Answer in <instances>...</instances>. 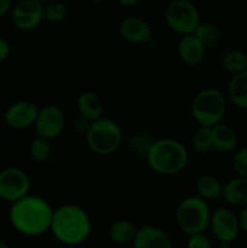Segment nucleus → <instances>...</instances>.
<instances>
[{"label":"nucleus","mask_w":247,"mask_h":248,"mask_svg":"<svg viewBox=\"0 0 247 248\" xmlns=\"http://www.w3.org/2000/svg\"><path fill=\"white\" fill-rule=\"evenodd\" d=\"M210 205L200 196L193 195L183 199L176 210V223L179 229L188 236L205 232L210 227Z\"/></svg>","instance_id":"nucleus-5"},{"label":"nucleus","mask_w":247,"mask_h":248,"mask_svg":"<svg viewBox=\"0 0 247 248\" xmlns=\"http://www.w3.org/2000/svg\"><path fill=\"white\" fill-rule=\"evenodd\" d=\"M10 51H11L10 43L5 38L0 36V64L7 60V57L10 56Z\"/></svg>","instance_id":"nucleus-30"},{"label":"nucleus","mask_w":247,"mask_h":248,"mask_svg":"<svg viewBox=\"0 0 247 248\" xmlns=\"http://www.w3.org/2000/svg\"><path fill=\"white\" fill-rule=\"evenodd\" d=\"M227 93L236 108L247 110V70L230 78Z\"/></svg>","instance_id":"nucleus-19"},{"label":"nucleus","mask_w":247,"mask_h":248,"mask_svg":"<svg viewBox=\"0 0 247 248\" xmlns=\"http://www.w3.org/2000/svg\"><path fill=\"white\" fill-rule=\"evenodd\" d=\"M195 188L198 196H200L205 201L217 200L222 198L223 183L212 174H201L196 181Z\"/></svg>","instance_id":"nucleus-21"},{"label":"nucleus","mask_w":247,"mask_h":248,"mask_svg":"<svg viewBox=\"0 0 247 248\" xmlns=\"http://www.w3.org/2000/svg\"><path fill=\"white\" fill-rule=\"evenodd\" d=\"M90 125H91L90 121H87L86 119L80 116V118L74 123V130L77 131V132L81 133V135H86L87 131H89L90 128Z\"/></svg>","instance_id":"nucleus-31"},{"label":"nucleus","mask_w":247,"mask_h":248,"mask_svg":"<svg viewBox=\"0 0 247 248\" xmlns=\"http://www.w3.org/2000/svg\"><path fill=\"white\" fill-rule=\"evenodd\" d=\"M133 248H173L170 235L162 228L145 224L138 228L132 242Z\"/></svg>","instance_id":"nucleus-13"},{"label":"nucleus","mask_w":247,"mask_h":248,"mask_svg":"<svg viewBox=\"0 0 247 248\" xmlns=\"http://www.w3.org/2000/svg\"><path fill=\"white\" fill-rule=\"evenodd\" d=\"M89 1H93V2H98V1H102V0H89Z\"/></svg>","instance_id":"nucleus-37"},{"label":"nucleus","mask_w":247,"mask_h":248,"mask_svg":"<svg viewBox=\"0 0 247 248\" xmlns=\"http://www.w3.org/2000/svg\"><path fill=\"white\" fill-rule=\"evenodd\" d=\"M232 169L239 177L247 178V147L241 148L232 157Z\"/></svg>","instance_id":"nucleus-28"},{"label":"nucleus","mask_w":247,"mask_h":248,"mask_svg":"<svg viewBox=\"0 0 247 248\" xmlns=\"http://www.w3.org/2000/svg\"><path fill=\"white\" fill-rule=\"evenodd\" d=\"M186 248H212V244L205 232H199L188 237Z\"/></svg>","instance_id":"nucleus-29"},{"label":"nucleus","mask_w":247,"mask_h":248,"mask_svg":"<svg viewBox=\"0 0 247 248\" xmlns=\"http://www.w3.org/2000/svg\"><path fill=\"white\" fill-rule=\"evenodd\" d=\"M35 1L40 2V4H44V2H48V1H50V0H35Z\"/></svg>","instance_id":"nucleus-36"},{"label":"nucleus","mask_w":247,"mask_h":248,"mask_svg":"<svg viewBox=\"0 0 247 248\" xmlns=\"http://www.w3.org/2000/svg\"><path fill=\"white\" fill-rule=\"evenodd\" d=\"M212 136V149L216 152L227 154L232 152L237 145V135L232 126L227 124H218L211 127Z\"/></svg>","instance_id":"nucleus-17"},{"label":"nucleus","mask_w":247,"mask_h":248,"mask_svg":"<svg viewBox=\"0 0 247 248\" xmlns=\"http://www.w3.org/2000/svg\"><path fill=\"white\" fill-rule=\"evenodd\" d=\"M120 33L125 40L137 45L152 43L153 31L149 24L138 17H126L120 23Z\"/></svg>","instance_id":"nucleus-14"},{"label":"nucleus","mask_w":247,"mask_h":248,"mask_svg":"<svg viewBox=\"0 0 247 248\" xmlns=\"http://www.w3.org/2000/svg\"><path fill=\"white\" fill-rule=\"evenodd\" d=\"M77 108L79 115L86 119L90 123L103 118L104 103L97 92L94 91H84L79 96L77 102Z\"/></svg>","instance_id":"nucleus-16"},{"label":"nucleus","mask_w":247,"mask_h":248,"mask_svg":"<svg viewBox=\"0 0 247 248\" xmlns=\"http://www.w3.org/2000/svg\"><path fill=\"white\" fill-rule=\"evenodd\" d=\"M64 127L65 114L58 106L48 104L39 110V115L34 125L36 136L48 140H53L63 132Z\"/></svg>","instance_id":"nucleus-10"},{"label":"nucleus","mask_w":247,"mask_h":248,"mask_svg":"<svg viewBox=\"0 0 247 248\" xmlns=\"http://www.w3.org/2000/svg\"><path fill=\"white\" fill-rule=\"evenodd\" d=\"M68 16V7L60 1L47 2L44 6V18L52 23H60L64 21Z\"/></svg>","instance_id":"nucleus-27"},{"label":"nucleus","mask_w":247,"mask_h":248,"mask_svg":"<svg viewBox=\"0 0 247 248\" xmlns=\"http://www.w3.org/2000/svg\"><path fill=\"white\" fill-rule=\"evenodd\" d=\"M193 34L205 45L206 48L215 46L218 41L217 28L213 24L207 23V22H200Z\"/></svg>","instance_id":"nucleus-25"},{"label":"nucleus","mask_w":247,"mask_h":248,"mask_svg":"<svg viewBox=\"0 0 247 248\" xmlns=\"http://www.w3.org/2000/svg\"><path fill=\"white\" fill-rule=\"evenodd\" d=\"M148 166L160 176H174L185 169L189 161V152L185 145L173 138L155 140L148 152Z\"/></svg>","instance_id":"nucleus-3"},{"label":"nucleus","mask_w":247,"mask_h":248,"mask_svg":"<svg viewBox=\"0 0 247 248\" xmlns=\"http://www.w3.org/2000/svg\"><path fill=\"white\" fill-rule=\"evenodd\" d=\"M237 220H239L240 230L245 232V234H247V205L241 207L239 215H237Z\"/></svg>","instance_id":"nucleus-32"},{"label":"nucleus","mask_w":247,"mask_h":248,"mask_svg":"<svg viewBox=\"0 0 247 248\" xmlns=\"http://www.w3.org/2000/svg\"><path fill=\"white\" fill-rule=\"evenodd\" d=\"M164 17L167 26L182 36L193 34L200 23L199 10L189 0L170 1L165 7Z\"/></svg>","instance_id":"nucleus-7"},{"label":"nucleus","mask_w":247,"mask_h":248,"mask_svg":"<svg viewBox=\"0 0 247 248\" xmlns=\"http://www.w3.org/2000/svg\"><path fill=\"white\" fill-rule=\"evenodd\" d=\"M121 5H125V6H132V5H136L137 2H139L140 0H118Z\"/></svg>","instance_id":"nucleus-34"},{"label":"nucleus","mask_w":247,"mask_h":248,"mask_svg":"<svg viewBox=\"0 0 247 248\" xmlns=\"http://www.w3.org/2000/svg\"><path fill=\"white\" fill-rule=\"evenodd\" d=\"M31 191V179L18 167H6L0 171V199L16 202Z\"/></svg>","instance_id":"nucleus-8"},{"label":"nucleus","mask_w":247,"mask_h":248,"mask_svg":"<svg viewBox=\"0 0 247 248\" xmlns=\"http://www.w3.org/2000/svg\"><path fill=\"white\" fill-rule=\"evenodd\" d=\"M222 199L230 206L247 205V178L236 176L223 183Z\"/></svg>","instance_id":"nucleus-18"},{"label":"nucleus","mask_w":247,"mask_h":248,"mask_svg":"<svg viewBox=\"0 0 247 248\" xmlns=\"http://www.w3.org/2000/svg\"><path fill=\"white\" fill-rule=\"evenodd\" d=\"M44 19V5L35 0H22L14 7L11 21L17 29L31 31Z\"/></svg>","instance_id":"nucleus-12"},{"label":"nucleus","mask_w":247,"mask_h":248,"mask_svg":"<svg viewBox=\"0 0 247 248\" xmlns=\"http://www.w3.org/2000/svg\"><path fill=\"white\" fill-rule=\"evenodd\" d=\"M190 110L199 126L213 127L223 123L227 113V98L219 90L207 87L194 96Z\"/></svg>","instance_id":"nucleus-4"},{"label":"nucleus","mask_w":247,"mask_h":248,"mask_svg":"<svg viewBox=\"0 0 247 248\" xmlns=\"http://www.w3.org/2000/svg\"><path fill=\"white\" fill-rule=\"evenodd\" d=\"M12 0H0V16L6 14L11 7Z\"/></svg>","instance_id":"nucleus-33"},{"label":"nucleus","mask_w":247,"mask_h":248,"mask_svg":"<svg viewBox=\"0 0 247 248\" xmlns=\"http://www.w3.org/2000/svg\"><path fill=\"white\" fill-rule=\"evenodd\" d=\"M0 232H1V224H0Z\"/></svg>","instance_id":"nucleus-38"},{"label":"nucleus","mask_w":247,"mask_h":248,"mask_svg":"<svg viewBox=\"0 0 247 248\" xmlns=\"http://www.w3.org/2000/svg\"><path fill=\"white\" fill-rule=\"evenodd\" d=\"M53 211L46 199L28 194L11 203L9 219L12 228L24 236H40L50 232Z\"/></svg>","instance_id":"nucleus-1"},{"label":"nucleus","mask_w":247,"mask_h":248,"mask_svg":"<svg viewBox=\"0 0 247 248\" xmlns=\"http://www.w3.org/2000/svg\"><path fill=\"white\" fill-rule=\"evenodd\" d=\"M208 228L219 244H232L241 232L237 215L228 207H218L212 211Z\"/></svg>","instance_id":"nucleus-9"},{"label":"nucleus","mask_w":247,"mask_h":248,"mask_svg":"<svg viewBox=\"0 0 247 248\" xmlns=\"http://www.w3.org/2000/svg\"><path fill=\"white\" fill-rule=\"evenodd\" d=\"M0 248H9V245L2 237H0Z\"/></svg>","instance_id":"nucleus-35"},{"label":"nucleus","mask_w":247,"mask_h":248,"mask_svg":"<svg viewBox=\"0 0 247 248\" xmlns=\"http://www.w3.org/2000/svg\"><path fill=\"white\" fill-rule=\"evenodd\" d=\"M85 137L90 150L93 154L108 156L120 148L123 143V131L114 120L101 118L91 123Z\"/></svg>","instance_id":"nucleus-6"},{"label":"nucleus","mask_w":247,"mask_h":248,"mask_svg":"<svg viewBox=\"0 0 247 248\" xmlns=\"http://www.w3.org/2000/svg\"><path fill=\"white\" fill-rule=\"evenodd\" d=\"M51 234L65 246H79L90 237L92 222L89 213L74 203H65L53 211Z\"/></svg>","instance_id":"nucleus-2"},{"label":"nucleus","mask_w":247,"mask_h":248,"mask_svg":"<svg viewBox=\"0 0 247 248\" xmlns=\"http://www.w3.org/2000/svg\"><path fill=\"white\" fill-rule=\"evenodd\" d=\"M29 154L31 159L39 164L48 161L52 155V147L50 144V140L36 136L29 145Z\"/></svg>","instance_id":"nucleus-23"},{"label":"nucleus","mask_w":247,"mask_h":248,"mask_svg":"<svg viewBox=\"0 0 247 248\" xmlns=\"http://www.w3.org/2000/svg\"><path fill=\"white\" fill-rule=\"evenodd\" d=\"M153 142H154V140H152V137L148 133L137 132L131 136L130 140H128V147L136 155L145 157L150 147H152Z\"/></svg>","instance_id":"nucleus-26"},{"label":"nucleus","mask_w":247,"mask_h":248,"mask_svg":"<svg viewBox=\"0 0 247 248\" xmlns=\"http://www.w3.org/2000/svg\"><path fill=\"white\" fill-rule=\"evenodd\" d=\"M178 57L184 64L196 65L202 62L206 53V47L194 34L183 35L177 46Z\"/></svg>","instance_id":"nucleus-15"},{"label":"nucleus","mask_w":247,"mask_h":248,"mask_svg":"<svg viewBox=\"0 0 247 248\" xmlns=\"http://www.w3.org/2000/svg\"><path fill=\"white\" fill-rule=\"evenodd\" d=\"M39 107L31 101H17L10 104L4 115L5 124L14 130H26L35 125Z\"/></svg>","instance_id":"nucleus-11"},{"label":"nucleus","mask_w":247,"mask_h":248,"mask_svg":"<svg viewBox=\"0 0 247 248\" xmlns=\"http://www.w3.org/2000/svg\"><path fill=\"white\" fill-rule=\"evenodd\" d=\"M220 67L225 73L232 75L247 70V52L242 50H229L220 57Z\"/></svg>","instance_id":"nucleus-22"},{"label":"nucleus","mask_w":247,"mask_h":248,"mask_svg":"<svg viewBox=\"0 0 247 248\" xmlns=\"http://www.w3.org/2000/svg\"><path fill=\"white\" fill-rule=\"evenodd\" d=\"M138 228L133 222L128 219H118L109 227L108 236L115 245H132Z\"/></svg>","instance_id":"nucleus-20"},{"label":"nucleus","mask_w":247,"mask_h":248,"mask_svg":"<svg viewBox=\"0 0 247 248\" xmlns=\"http://www.w3.org/2000/svg\"><path fill=\"white\" fill-rule=\"evenodd\" d=\"M191 147L198 153H206L212 149V136L211 127L198 126L193 132L190 138Z\"/></svg>","instance_id":"nucleus-24"}]
</instances>
